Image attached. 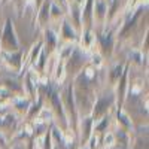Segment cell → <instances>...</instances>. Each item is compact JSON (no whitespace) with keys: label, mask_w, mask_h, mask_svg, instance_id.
<instances>
[{"label":"cell","mask_w":149,"mask_h":149,"mask_svg":"<svg viewBox=\"0 0 149 149\" xmlns=\"http://www.w3.org/2000/svg\"><path fill=\"white\" fill-rule=\"evenodd\" d=\"M106 10H107V5L104 3V0H97L93 17H95V19H98V21H104Z\"/></svg>","instance_id":"obj_10"},{"label":"cell","mask_w":149,"mask_h":149,"mask_svg":"<svg viewBox=\"0 0 149 149\" xmlns=\"http://www.w3.org/2000/svg\"><path fill=\"white\" fill-rule=\"evenodd\" d=\"M29 104H30L29 102H19V103L17 104V109L21 110V112H27V110H29V107H27Z\"/></svg>","instance_id":"obj_18"},{"label":"cell","mask_w":149,"mask_h":149,"mask_svg":"<svg viewBox=\"0 0 149 149\" xmlns=\"http://www.w3.org/2000/svg\"><path fill=\"white\" fill-rule=\"evenodd\" d=\"M40 109H42V97H39V100H37V104H33V107L29 109V116H27V119L31 121L34 116H37V113L40 112Z\"/></svg>","instance_id":"obj_15"},{"label":"cell","mask_w":149,"mask_h":149,"mask_svg":"<svg viewBox=\"0 0 149 149\" xmlns=\"http://www.w3.org/2000/svg\"><path fill=\"white\" fill-rule=\"evenodd\" d=\"M64 112H66V116L69 115V121L72 124L73 130L76 131L78 130V109H76V103H74V94H73V86L69 85L67 90L64 93Z\"/></svg>","instance_id":"obj_2"},{"label":"cell","mask_w":149,"mask_h":149,"mask_svg":"<svg viewBox=\"0 0 149 149\" xmlns=\"http://www.w3.org/2000/svg\"><path fill=\"white\" fill-rule=\"evenodd\" d=\"M40 12L37 14V21H39V24L43 27L48 24L49 21V9H51V0H43V3L40 5Z\"/></svg>","instance_id":"obj_5"},{"label":"cell","mask_w":149,"mask_h":149,"mask_svg":"<svg viewBox=\"0 0 149 149\" xmlns=\"http://www.w3.org/2000/svg\"><path fill=\"white\" fill-rule=\"evenodd\" d=\"M12 149H21V148L19 146H15V148H12Z\"/></svg>","instance_id":"obj_22"},{"label":"cell","mask_w":149,"mask_h":149,"mask_svg":"<svg viewBox=\"0 0 149 149\" xmlns=\"http://www.w3.org/2000/svg\"><path fill=\"white\" fill-rule=\"evenodd\" d=\"M84 10L85 12H81V18L86 26L90 27L91 21H93V0H86V6H85Z\"/></svg>","instance_id":"obj_12"},{"label":"cell","mask_w":149,"mask_h":149,"mask_svg":"<svg viewBox=\"0 0 149 149\" xmlns=\"http://www.w3.org/2000/svg\"><path fill=\"white\" fill-rule=\"evenodd\" d=\"M45 40H46V48H45V54H51L55 48L57 43V36L54 34L52 30H46L45 33Z\"/></svg>","instance_id":"obj_11"},{"label":"cell","mask_w":149,"mask_h":149,"mask_svg":"<svg viewBox=\"0 0 149 149\" xmlns=\"http://www.w3.org/2000/svg\"><path fill=\"white\" fill-rule=\"evenodd\" d=\"M12 2H14L15 5H21V3L24 2V0H12Z\"/></svg>","instance_id":"obj_21"},{"label":"cell","mask_w":149,"mask_h":149,"mask_svg":"<svg viewBox=\"0 0 149 149\" xmlns=\"http://www.w3.org/2000/svg\"><path fill=\"white\" fill-rule=\"evenodd\" d=\"M113 100H115V97L112 94L98 98V100L95 102V104H94V109H93V118H91L93 122H98L100 118H104V115L107 113L109 107L113 104Z\"/></svg>","instance_id":"obj_3"},{"label":"cell","mask_w":149,"mask_h":149,"mask_svg":"<svg viewBox=\"0 0 149 149\" xmlns=\"http://www.w3.org/2000/svg\"><path fill=\"white\" fill-rule=\"evenodd\" d=\"M42 149H52V136H51V131H48L45 134V140H43Z\"/></svg>","instance_id":"obj_17"},{"label":"cell","mask_w":149,"mask_h":149,"mask_svg":"<svg viewBox=\"0 0 149 149\" xmlns=\"http://www.w3.org/2000/svg\"><path fill=\"white\" fill-rule=\"evenodd\" d=\"M5 61L15 70H19L21 66H22V61H21V51H17V52H10L5 57Z\"/></svg>","instance_id":"obj_8"},{"label":"cell","mask_w":149,"mask_h":149,"mask_svg":"<svg viewBox=\"0 0 149 149\" xmlns=\"http://www.w3.org/2000/svg\"><path fill=\"white\" fill-rule=\"evenodd\" d=\"M42 3H43V0H37V2H36V6H37V8H40Z\"/></svg>","instance_id":"obj_20"},{"label":"cell","mask_w":149,"mask_h":149,"mask_svg":"<svg viewBox=\"0 0 149 149\" xmlns=\"http://www.w3.org/2000/svg\"><path fill=\"white\" fill-rule=\"evenodd\" d=\"M0 43H2V46H3V51H6L9 54L19 51V42L17 39V34H15L14 27H12L10 19H8L6 24H5L3 33H2V36H0Z\"/></svg>","instance_id":"obj_1"},{"label":"cell","mask_w":149,"mask_h":149,"mask_svg":"<svg viewBox=\"0 0 149 149\" xmlns=\"http://www.w3.org/2000/svg\"><path fill=\"white\" fill-rule=\"evenodd\" d=\"M40 46H42V42H37V45L31 48V52H30V55H29L27 66H29V64H34L36 61H37V58H39V55H40Z\"/></svg>","instance_id":"obj_13"},{"label":"cell","mask_w":149,"mask_h":149,"mask_svg":"<svg viewBox=\"0 0 149 149\" xmlns=\"http://www.w3.org/2000/svg\"><path fill=\"white\" fill-rule=\"evenodd\" d=\"M112 149H119V148H112Z\"/></svg>","instance_id":"obj_24"},{"label":"cell","mask_w":149,"mask_h":149,"mask_svg":"<svg viewBox=\"0 0 149 149\" xmlns=\"http://www.w3.org/2000/svg\"><path fill=\"white\" fill-rule=\"evenodd\" d=\"M109 2H112V0H109Z\"/></svg>","instance_id":"obj_25"},{"label":"cell","mask_w":149,"mask_h":149,"mask_svg":"<svg viewBox=\"0 0 149 149\" xmlns=\"http://www.w3.org/2000/svg\"><path fill=\"white\" fill-rule=\"evenodd\" d=\"M85 149H88V148H85Z\"/></svg>","instance_id":"obj_26"},{"label":"cell","mask_w":149,"mask_h":149,"mask_svg":"<svg viewBox=\"0 0 149 149\" xmlns=\"http://www.w3.org/2000/svg\"><path fill=\"white\" fill-rule=\"evenodd\" d=\"M60 2H61V6H64V8L67 6V0H60Z\"/></svg>","instance_id":"obj_19"},{"label":"cell","mask_w":149,"mask_h":149,"mask_svg":"<svg viewBox=\"0 0 149 149\" xmlns=\"http://www.w3.org/2000/svg\"><path fill=\"white\" fill-rule=\"evenodd\" d=\"M98 40H100V48L104 52V55H109L112 52V48H113V37H112V34L106 33L98 37Z\"/></svg>","instance_id":"obj_6"},{"label":"cell","mask_w":149,"mask_h":149,"mask_svg":"<svg viewBox=\"0 0 149 149\" xmlns=\"http://www.w3.org/2000/svg\"><path fill=\"white\" fill-rule=\"evenodd\" d=\"M61 36H63V39H66L67 42H73V40L78 39V34L74 33V30L72 29L69 21H66V19L61 24Z\"/></svg>","instance_id":"obj_7"},{"label":"cell","mask_w":149,"mask_h":149,"mask_svg":"<svg viewBox=\"0 0 149 149\" xmlns=\"http://www.w3.org/2000/svg\"><path fill=\"white\" fill-rule=\"evenodd\" d=\"M118 122L121 124L124 128H130V127H131V122L128 121V116L124 115L122 112H121V109H119V112H118Z\"/></svg>","instance_id":"obj_16"},{"label":"cell","mask_w":149,"mask_h":149,"mask_svg":"<svg viewBox=\"0 0 149 149\" xmlns=\"http://www.w3.org/2000/svg\"><path fill=\"white\" fill-rule=\"evenodd\" d=\"M86 63V57L85 54L81 51L79 48L74 46L73 49V52L70 54V57L66 60V67H67V72L73 73V74H76L78 70H81L84 67V64Z\"/></svg>","instance_id":"obj_4"},{"label":"cell","mask_w":149,"mask_h":149,"mask_svg":"<svg viewBox=\"0 0 149 149\" xmlns=\"http://www.w3.org/2000/svg\"><path fill=\"white\" fill-rule=\"evenodd\" d=\"M82 143H86L88 142V139L93 136V125H94V122H93V119L88 116V118H85V119H82Z\"/></svg>","instance_id":"obj_9"},{"label":"cell","mask_w":149,"mask_h":149,"mask_svg":"<svg viewBox=\"0 0 149 149\" xmlns=\"http://www.w3.org/2000/svg\"><path fill=\"white\" fill-rule=\"evenodd\" d=\"M52 149H60V148H58V146H57V148H52Z\"/></svg>","instance_id":"obj_23"},{"label":"cell","mask_w":149,"mask_h":149,"mask_svg":"<svg viewBox=\"0 0 149 149\" xmlns=\"http://www.w3.org/2000/svg\"><path fill=\"white\" fill-rule=\"evenodd\" d=\"M122 74V66H115L113 70L109 73V79H110V84L115 85L116 82H119V78Z\"/></svg>","instance_id":"obj_14"}]
</instances>
